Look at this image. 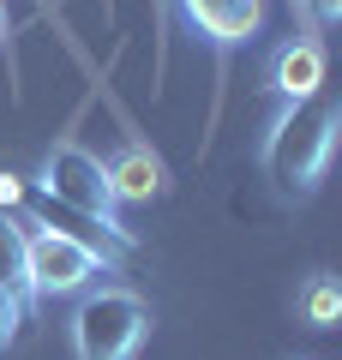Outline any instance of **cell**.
Here are the masks:
<instances>
[{
    "instance_id": "3",
    "label": "cell",
    "mask_w": 342,
    "mask_h": 360,
    "mask_svg": "<svg viewBox=\"0 0 342 360\" xmlns=\"http://www.w3.org/2000/svg\"><path fill=\"white\" fill-rule=\"evenodd\" d=\"M66 330H72L78 360H139V348L151 342V300L120 283L84 288Z\"/></svg>"
},
{
    "instance_id": "9",
    "label": "cell",
    "mask_w": 342,
    "mask_h": 360,
    "mask_svg": "<svg viewBox=\"0 0 342 360\" xmlns=\"http://www.w3.org/2000/svg\"><path fill=\"white\" fill-rule=\"evenodd\" d=\"M300 312H306V324H312V330H330V324L342 319V288H336V276H330V270H318L312 283L300 288Z\"/></svg>"
},
{
    "instance_id": "12",
    "label": "cell",
    "mask_w": 342,
    "mask_h": 360,
    "mask_svg": "<svg viewBox=\"0 0 342 360\" xmlns=\"http://www.w3.org/2000/svg\"><path fill=\"white\" fill-rule=\"evenodd\" d=\"M18 198H25V186H18V174H6V168H0V210H13Z\"/></svg>"
},
{
    "instance_id": "6",
    "label": "cell",
    "mask_w": 342,
    "mask_h": 360,
    "mask_svg": "<svg viewBox=\"0 0 342 360\" xmlns=\"http://www.w3.org/2000/svg\"><path fill=\"white\" fill-rule=\"evenodd\" d=\"M318 84H324V49L312 37H294L270 54V90L282 103H306V96H318Z\"/></svg>"
},
{
    "instance_id": "1",
    "label": "cell",
    "mask_w": 342,
    "mask_h": 360,
    "mask_svg": "<svg viewBox=\"0 0 342 360\" xmlns=\"http://www.w3.org/2000/svg\"><path fill=\"white\" fill-rule=\"evenodd\" d=\"M336 103L324 96H306V103H289L265 132V168L277 174L282 193H312L330 168V150H336Z\"/></svg>"
},
{
    "instance_id": "2",
    "label": "cell",
    "mask_w": 342,
    "mask_h": 360,
    "mask_svg": "<svg viewBox=\"0 0 342 360\" xmlns=\"http://www.w3.org/2000/svg\"><path fill=\"white\" fill-rule=\"evenodd\" d=\"M18 240H25V276L37 300H61V295H84L96 276H120L102 246L78 240L72 229H54L49 217H25L18 222Z\"/></svg>"
},
{
    "instance_id": "8",
    "label": "cell",
    "mask_w": 342,
    "mask_h": 360,
    "mask_svg": "<svg viewBox=\"0 0 342 360\" xmlns=\"http://www.w3.org/2000/svg\"><path fill=\"white\" fill-rule=\"evenodd\" d=\"M0 283L13 288L25 307L37 300V295H30V276H25V240H18V222L6 217V210H0Z\"/></svg>"
},
{
    "instance_id": "13",
    "label": "cell",
    "mask_w": 342,
    "mask_h": 360,
    "mask_svg": "<svg viewBox=\"0 0 342 360\" xmlns=\"http://www.w3.org/2000/svg\"><path fill=\"white\" fill-rule=\"evenodd\" d=\"M0 42H6V0H0Z\"/></svg>"
},
{
    "instance_id": "11",
    "label": "cell",
    "mask_w": 342,
    "mask_h": 360,
    "mask_svg": "<svg viewBox=\"0 0 342 360\" xmlns=\"http://www.w3.org/2000/svg\"><path fill=\"white\" fill-rule=\"evenodd\" d=\"M300 13L312 18L318 30H330V25H336V18H342V0H300Z\"/></svg>"
},
{
    "instance_id": "5",
    "label": "cell",
    "mask_w": 342,
    "mask_h": 360,
    "mask_svg": "<svg viewBox=\"0 0 342 360\" xmlns=\"http://www.w3.org/2000/svg\"><path fill=\"white\" fill-rule=\"evenodd\" d=\"M180 13H186V25L198 30L204 42L234 49V42L258 37V25H265V0H180Z\"/></svg>"
},
{
    "instance_id": "7",
    "label": "cell",
    "mask_w": 342,
    "mask_h": 360,
    "mask_svg": "<svg viewBox=\"0 0 342 360\" xmlns=\"http://www.w3.org/2000/svg\"><path fill=\"white\" fill-rule=\"evenodd\" d=\"M102 174H108L114 205H151V198L163 193V162H156L144 144H120L114 162H102Z\"/></svg>"
},
{
    "instance_id": "4",
    "label": "cell",
    "mask_w": 342,
    "mask_h": 360,
    "mask_svg": "<svg viewBox=\"0 0 342 360\" xmlns=\"http://www.w3.org/2000/svg\"><path fill=\"white\" fill-rule=\"evenodd\" d=\"M37 186H42V198H49V205L78 210V217H90L108 240L132 246V229L120 222V205H114V193H108V174H102V156H90L78 139H61L49 156H42Z\"/></svg>"
},
{
    "instance_id": "10",
    "label": "cell",
    "mask_w": 342,
    "mask_h": 360,
    "mask_svg": "<svg viewBox=\"0 0 342 360\" xmlns=\"http://www.w3.org/2000/svg\"><path fill=\"white\" fill-rule=\"evenodd\" d=\"M18 324H25V300H18L13 288L0 283V348H13V336H18Z\"/></svg>"
}]
</instances>
